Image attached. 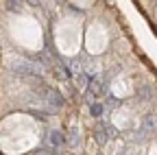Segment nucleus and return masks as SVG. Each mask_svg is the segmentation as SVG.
<instances>
[{
  "mask_svg": "<svg viewBox=\"0 0 157 155\" xmlns=\"http://www.w3.org/2000/svg\"><path fill=\"white\" fill-rule=\"evenodd\" d=\"M9 68L13 72H17V74H33V76L42 74V66L31 61V59H26V57H13V59L9 61Z\"/></svg>",
  "mask_w": 157,
  "mask_h": 155,
  "instance_id": "1",
  "label": "nucleus"
},
{
  "mask_svg": "<svg viewBox=\"0 0 157 155\" xmlns=\"http://www.w3.org/2000/svg\"><path fill=\"white\" fill-rule=\"evenodd\" d=\"M103 114V105L101 103H94L92 105V116H101Z\"/></svg>",
  "mask_w": 157,
  "mask_h": 155,
  "instance_id": "3",
  "label": "nucleus"
},
{
  "mask_svg": "<svg viewBox=\"0 0 157 155\" xmlns=\"http://www.w3.org/2000/svg\"><path fill=\"white\" fill-rule=\"evenodd\" d=\"M61 142H63V135L59 133V131H55V133H52V144H55V146H59Z\"/></svg>",
  "mask_w": 157,
  "mask_h": 155,
  "instance_id": "2",
  "label": "nucleus"
}]
</instances>
